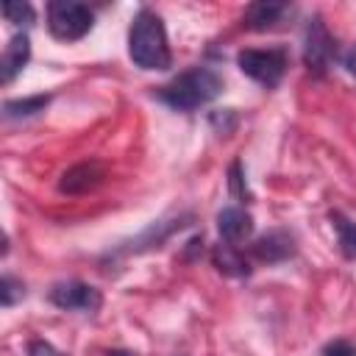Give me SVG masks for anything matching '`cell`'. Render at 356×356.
Segmentation results:
<instances>
[{
    "instance_id": "2",
    "label": "cell",
    "mask_w": 356,
    "mask_h": 356,
    "mask_svg": "<svg viewBox=\"0 0 356 356\" xmlns=\"http://www.w3.org/2000/svg\"><path fill=\"white\" fill-rule=\"evenodd\" d=\"M222 89V78L211 67H189L167 86H161L159 97L175 111H195L211 103Z\"/></svg>"
},
{
    "instance_id": "10",
    "label": "cell",
    "mask_w": 356,
    "mask_h": 356,
    "mask_svg": "<svg viewBox=\"0 0 356 356\" xmlns=\"http://www.w3.org/2000/svg\"><path fill=\"white\" fill-rule=\"evenodd\" d=\"M217 228H220L222 242L236 245V242H242L253 234V217L239 206H228L217 214Z\"/></svg>"
},
{
    "instance_id": "11",
    "label": "cell",
    "mask_w": 356,
    "mask_h": 356,
    "mask_svg": "<svg viewBox=\"0 0 356 356\" xmlns=\"http://www.w3.org/2000/svg\"><path fill=\"white\" fill-rule=\"evenodd\" d=\"M286 11H289L286 3H273V0L250 3V6L245 8V22H248V28H253V31H267V28H273Z\"/></svg>"
},
{
    "instance_id": "5",
    "label": "cell",
    "mask_w": 356,
    "mask_h": 356,
    "mask_svg": "<svg viewBox=\"0 0 356 356\" xmlns=\"http://www.w3.org/2000/svg\"><path fill=\"white\" fill-rule=\"evenodd\" d=\"M334 56H337L334 36L328 33L323 17H312L309 25H306V33H303V64H306V70L314 72V75H323L331 67Z\"/></svg>"
},
{
    "instance_id": "4",
    "label": "cell",
    "mask_w": 356,
    "mask_h": 356,
    "mask_svg": "<svg viewBox=\"0 0 356 356\" xmlns=\"http://www.w3.org/2000/svg\"><path fill=\"white\" fill-rule=\"evenodd\" d=\"M95 25V14L89 6L75 0H53L47 6V28L61 42H78L83 39Z\"/></svg>"
},
{
    "instance_id": "3",
    "label": "cell",
    "mask_w": 356,
    "mask_h": 356,
    "mask_svg": "<svg viewBox=\"0 0 356 356\" xmlns=\"http://www.w3.org/2000/svg\"><path fill=\"white\" fill-rule=\"evenodd\" d=\"M236 64L248 78H253L264 89H273L281 83L289 67V56L284 47H245L239 50Z\"/></svg>"
},
{
    "instance_id": "13",
    "label": "cell",
    "mask_w": 356,
    "mask_h": 356,
    "mask_svg": "<svg viewBox=\"0 0 356 356\" xmlns=\"http://www.w3.org/2000/svg\"><path fill=\"white\" fill-rule=\"evenodd\" d=\"M331 225L337 231V242H339V250L345 259H356V222L348 220L345 214L334 211L331 214Z\"/></svg>"
},
{
    "instance_id": "1",
    "label": "cell",
    "mask_w": 356,
    "mask_h": 356,
    "mask_svg": "<svg viewBox=\"0 0 356 356\" xmlns=\"http://www.w3.org/2000/svg\"><path fill=\"white\" fill-rule=\"evenodd\" d=\"M128 56L142 70H167L172 64L164 22L156 11L139 8L128 31Z\"/></svg>"
},
{
    "instance_id": "9",
    "label": "cell",
    "mask_w": 356,
    "mask_h": 356,
    "mask_svg": "<svg viewBox=\"0 0 356 356\" xmlns=\"http://www.w3.org/2000/svg\"><path fill=\"white\" fill-rule=\"evenodd\" d=\"M100 181H103V167H100L97 161H83V164L70 167V170L61 175L58 189L67 192V195H83V192L95 189Z\"/></svg>"
},
{
    "instance_id": "21",
    "label": "cell",
    "mask_w": 356,
    "mask_h": 356,
    "mask_svg": "<svg viewBox=\"0 0 356 356\" xmlns=\"http://www.w3.org/2000/svg\"><path fill=\"white\" fill-rule=\"evenodd\" d=\"M108 356H136V353H122V350H114V353H108Z\"/></svg>"
},
{
    "instance_id": "8",
    "label": "cell",
    "mask_w": 356,
    "mask_h": 356,
    "mask_svg": "<svg viewBox=\"0 0 356 356\" xmlns=\"http://www.w3.org/2000/svg\"><path fill=\"white\" fill-rule=\"evenodd\" d=\"M28 58H31V39H28V33L11 36V42L6 44V50L0 56V81L3 83H11L25 70Z\"/></svg>"
},
{
    "instance_id": "12",
    "label": "cell",
    "mask_w": 356,
    "mask_h": 356,
    "mask_svg": "<svg viewBox=\"0 0 356 356\" xmlns=\"http://www.w3.org/2000/svg\"><path fill=\"white\" fill-rule=\"evenodd\" d=\"M211 261L220 273L225 275H248V261L242 259V253L236 250V245H228V242H220L214 250H211Z\"/></svg>"
},
{
    "instance_id": "16",
    "label": "cell",
    "mask_w": 356,
    "mask_h": 356,
    "mask_svg": "<svg viewBox=\"0 0 356 356\" xmlns=\"http://www.w3.org/2000/svg\"><path fill=\"white\" fill-rule=\"evenodd\" d=\"M22 295H25L22 281H17L14 275H3V281H0V303L8 309V306H14Z\"/></svg>"
},
{
    "instance_id": "14",
    "label": "cell",
    "mask_w": 356,
    "mask_h": 356,
    "mask_svg": "<svg viewBox=\"0 0 356 356\" xmlns=\"http://www.w3.org/2000/svg\"><path fill=\"white\" fill-rule=\"evenodd\" d=\"M50 103L47 95H33V97H22V100H8L3 106V114L8 120H22V117H31V114H39L44 111V106Z\"/></svg>"
},
{
    "instance_id": "20",
    "label": "cell",
    "mask_w": 356,
    "mask_h": 356,
    "mask_svg": "<svg viewBox=\"0 0 356 356\" xmlns=\"http://www.w3.org/2000/svg\"><path fill=\"white\" fill-rule=\"evenodd\" d=\"M342 67L356 78V44H350V47L342 53Z\"/></svg>"
},
{
    "instance_id": "7",
    "label": "cell",
    "mask_w": 356,
    "mask_h": 356,
    "mask_svg": "<svg viewBox=\"0 0 356 356\" xmlns=\"http://www.w3.org/2000/svg\"><path fill=\"white\" fill-rule=\"evenodd\" d=\"M250 253L259 259V261H267V264H278L284 259H289L295 253V239L292 234L286 231H270L264 236H259L253 245H250Z\"/></svg>"
},
{
    "instance_id": "18",
    "label": "cell",
    "mask_w": 356,
    "mask_h": 356,
    "mask_svg": "<svg viewBox=\"0 0 356 356\" xmlns=\"http://www.w3.org/2000/svg\"><path fill=\"white\" fill-rule=\"evenodd\" d=\"M28 356H61L47 339H31L28 342Z\"/></svg>"
},
{
    "instance_id": "6",
    "label": "cell",
    "mask_w": 356,
    "mask_h": 356,
    "mask_svg": "<svg viewBox=\"0 0 356 356\" xmlns=\"http://www.w3.org/2000/svg\"><path fill=\"white\" fill-rule=\"evenodd\" d=\"M47 298H50L53 306H58L64 312H97L100 303H103L100 289H95L92 284H83V281L56 284Z\"/></svg>"
},
{
    "instance_id": "19",
    "label": "cell",
    "mask_w": 356,
    "mask_h": 356,
    "mask_svg": "<svg viewBox=\"0 0 356 356\" xmlns=\"http://www.w3.org/2000/svg\"><path fill=\"white\" fill-rule=\"evenodd\" d=\"M323 356H356V348L339 339V342H331V345L323 350Z\"/></svg>"
},
{
    "instance_id": "17",
    "label": "cell",
    "mask_w": 356,
    "mask_h": 356,
    "mask_svg": "<svg viewBox=\"0 0 356 356\" xmlns=\"http://www.w3.org/2000/svg\"><path fill=\"white\" fill-rule=\"evenodd\" d=\"M231 192L236 195V197H248V189H245V175H242V164L239 161H234L231 164Z\"/></svg>"
},
{
    "instance_id": "15",
    "label": "cell",
    "mask_w": 356,
    "mask_h": 356,
    "mask_svg": "<svg viewBox=\"0 0 356 356\" xmlns=\"http://www.w3.org/2000/svg\"><path fill=\"white\" fill-rule=\"evenodd\" d=\"M3 17H6L8 22H14V25H31V22L36 19L33 8H31L28 3H19V0L3 3Z\"/></svg>"
}]
</instances>
